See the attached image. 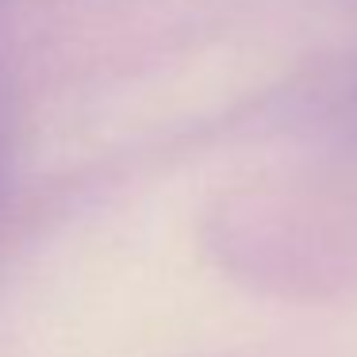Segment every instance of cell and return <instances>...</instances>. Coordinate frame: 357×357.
Here are the masks:
<instances>
[]
</instances>
